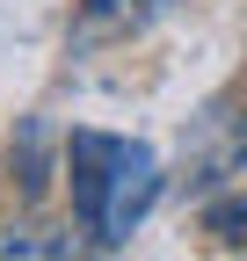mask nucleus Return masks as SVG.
<instances>
[{
    "instance_id": "obj_1",
    "label": "nucleus",
    "mask_w": 247,
    "mask_h": 261,
    "mask_svg": "<svg viewBox=\"0 0 247 261\" xmlns=\"http://www.w3.org/2000/svg\"><path fill=\"white\" fill-rule=\"evenodd\" d=\"M66 181H73V218L95 247H124L160 203V152L116 130H73L66 138Z\"/></svg>"
},
{
    "instance_id": "obj_2",
    "label": "nucleus",
    "mask_w": 247,
    "mask_h": 261,
    "mask_svg": "<svg viewBox=\"0 0 247 261\" xmlns=\"http://www.w3.org/2000/svg\"><path fill=\"white\" fill-rule=\"evenodd\" d=\"M66 254H73V232H37V225L0 232V261H66Z\"/></svg>"
},
{
    "instance_id": "obj_3",
    "label": "nucleus",
    "mask_w": 247,
    "mask_h": 261,
    "mask_svg": "<svg viewBox=\"0 0 247 261\" xmlns=\"http://www.w3.org/2000/svg\"><path fill=\"white\" fill-rule=\"evenodd\" d=\"M167 0H80V15L95 22V29H138V22H153Z\"/></svg>"
},
{
    "instance_id": "obj_4",
    "label": "nucleus",
    "mask_w": 247,
    "mask_h": 261,
    "mask_svg": "<svg viewBox=\"0 0 247 261\" xmlns=\"http://www.w3.org/2000/svg\"><path fill=\"white\" fill-rule=\"evenodd\" d=\"M211 232H218V240H240V232H247V196H226V203H211Z\"/></svg>"
}]
</instances>
